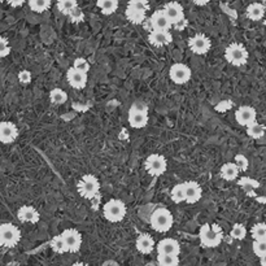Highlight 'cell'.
Segmentation results:
<instances>
[{
    "label": "cell",
    "mask_w": 266,
    "mask_h": 266,
    "mask_svg": "<svg viewBox=\"0 0 266 266\" xmlns=\"http://www.w3.org/2000/svg\"><path fill=\"white\" fill-rule=\"evenodd\" d=\"M135 247L136 250L139 251L143 255H148L153 251L155 248V240L152 238L149 234H140V235L136 238V242H135Z\"/></svg>",
    "instance_id": "obj_22"
},
{
    "label": "cell",
    "mask_w": 266,
    "mask_h": 266,
    "mask_svg": "<svg viewBox=\"0 0 266 266\" xmlns=\"http://www.w3.org/2000/svg\"><path fill=\"white\" fill-rule=\"evenodd\" d=\"M235 165L238 166L239 172H247L248 166H250V161L243 153H239V155L235 156Z\"/></svg>",
    "instance_id": "obj_36"
},
{
    "label": "cell",
    "mask_w": 266,
    "mask_h": 266,
    "mask_svg": "<svg viewBox=\"0 0 266 266\" xmlns=\"http://www.w3.org/2000/svg\"><path fill=\"white\" fill-rule=\"evenodd\" d=\"M10 54V46L7 38L0 37V58H7Z\"/></svg>",
    "instance_id": "obj_38"
},
{
    "label": "cell",
    "mask_w": 266,
    "mask_h": 266,
    "mask_svg": "<svg viewBox=\"0 0 266 266\" xmlns=\"http://www.w3.org/2000/svg\"><path fill=\"white\" fill-rule=\"evenodd\" d=\"M170 195H172V200L175 204H181L185 201V183H178L177 186H174Z\"/></svg>",
    "instance_id": "obj_31"
},
{
    "label": "cell",
    "mask_w": 266,
    "mask_h": 266,
    "mask_svg": "<svg viewBox=\"0 0 266 266\" xmlns=\"http://www.w3.org/2000/svg\"><path fill=\"white\" fill-rule=\"evenodd\" d=\"M79 195L84 199H94L100 191V182L99 179L92 174H86L81 178L77 185Z\"/></svg>",
    "instance_id": "obj_6"
},
{
    "label": "cell",
    "mask_w": 266,
    "mask_h": 266,
    "mask_svg": "<svg viewBox=\"0 0 266 266\" xmlns=\"http://www.w3.org/2000/svg\"><path fill=\"white\" fill-rule=\"evenodd\" d=\"M221 177H222L225 181L227 182H231V181H235L239 175V169L235 165V162H226L223 164L222 168H221V172H219Z\"/></svg>",
    "instance_id": "obj_23"
},
{
    "label": "cell",
    "mask_w": 266,
    "mask_h": 266,
    "mask_svg": "<svg viewBox=\"0 0 266 266\" xmlns=\"http://www.w3.org/2000/svg\"><path fill=\"white\" fill-rule=\"evenodd\" d=\"M199 239L205 248H216L223 239L222 229L218 225H202L199 230Z\"/></svg>",
    "instance_id": "obj_1"
},
{
    "label": "cell",
    "mask_w": 266,
    "mask_h": 266,
    "mask_svg": "<svg viewBox=\"0 0 266 266\" xmlns=\"http://www.w3.org/2000/svg\"><path fill=\"white\" fill-rule=\"evenodd\" d=\"M164 13L166 14L168 20L170 21L172 24V27L175 26L177 24H179L181 21L185 20V10H183V7L177 1H170V3H166L162 8Z\"/></svg>",
    "instance_id": "obj_13"
},
{
    "label": "cell",
    "mask_w": 266,
    "mask_h": 266,
    "mask_svg": "<svg viewBox=\"0 0 266 266\" xmlns=\"http://www.w3.org/2000/svg\"><path fill=\"white\" fill-rule=\"evenodd\" d=\"M261 5H263L264 9L266 10V0H261Z\"/></svg>",
    "instance_id": "obj_46"
},
{
    "label": "cell",
    "mask_w": 266,
    "mask_h": 266,
    "mask_svg": "<svg viewBox=\"0 0 266 266\" xmlns=\"http://www.w3.org/2000/svg\"><path fill=\"white\" fill-rule=\"evenodd\" d=\"M31 78H33V75H31L30 71L26 70V69H24V70H21L20 73H18V81L22 84L30 83Z\"/></svg>",
    "instance_id": "obj_41"
},
{
    "label": "cell",
    "mask_w": 266,
    "mask_h": 266,
    "mask_svg": "<svg viewBox=\"0 0 266 266\" xmlns=\"http://www.w3.org/2000/svg\"><path fill=\"white\" fill-rule=\"evenodd\" d=\"M260 265L261 266H266V255L260 257Z\"/></svg>",
    "instance_id": "obj_44"
},
{
    "label": "cell",
    "mask_w": 266,
    "mask_h": 266,
    "mask_svg": "<svg viewBox=\"0 0 266 266\" xmlns=\"http://www.w3.org/2000/svg\"><path fill=\"white\" fill-rule=\"evenodd\" d=\"M151 222L152 229L157 231V233H166L173 227L174 223V217L172 212L166 208H157L153 210L151 214Z\"/></svg>",
    "instance_id": "obj_2"
},
{
    "label": "cell",
    "mask_w": 266,
    "mask_h": 266,
    "mask_svg": "<svg viewBox=\"0 0 266 266\" xmlns=\"http://www.w3.org/2000/svg\"><path fill=\"white\" fill-rule=\"evenodd\" d=\"M266 10L261 5V3H252L247 7V17L252 21H260L263 20L265 16Z\"/></svg>",
    "instance_id": "obj_24"
},
{
    "label": "cell",
    "mask_w": 266,
    "mask_h": 266,
    "mask_svg": "<svg viewBox=\"0 0 266 266\" xmlns=\"http://www.w3.org/2000/svg\"><path fill=\"white\" fill-rule=\"evenodd\" d=\"M126 213H128V209H126L125 202L120 199L109 200L103 206V214H104L105 219L112 223L121 222L126 217Z\"/></svg>",
    "instance_id": "obj_4"
},
{
    "label": "cell",
    "mask_w": 266,
    "mask_h": 266,
    "mask_svg": "<svg viewBox=\"0 0 266 266\" xmlns=\"http://www.w3.org/2000/svg\"><path fill=\"white\" fill-rule=\"evenodd\" d=\"M78 7L77 0H58V8L61 13L69 16L71 10Z\"/></svg>",
    "instance_id": "obj_30"
},
{
    "label": "cell",
    "mask_w": 266,
    "mask_h": 266,
    "mask_svg": "<svg viewBox=\"0 0 266 266\" xmlns=\"http://www.w3.org/2000/svg\"><path fill=\"white\" fill-rule=\"evenodd\" d=\"M157 263L160 266H178L179 257L175 255H157Z\"/></svg>",
    "instance_id": "obj_32"
},
{
    "label": "cell",
    "mask_w": 266,
    "mask_h": 266,
    "mask_svg": "<svg viewBox=\"0 0 266 266\" xmlns=\"http://www.w3.org/2000/svg\"><path fill=\"white\" fill-rule=\"evenodd\" d=\"M71 266H88V265H87V264H84V263H75V264H73Z\"/></svg>",
    "instance_id": "obj_45"
},
{
    "label": "cell",
    "mask_w": 266,
    "mask_h": 266,
    "mask_svg": "<svg viewBox=\"0 0 266 266\" xmlns=\"http://www.w3.org/2000/svg\"><path fill=\"white\" fill-rule=\"evenodd\" d=\"M250 54L242 43H231L225 51V59L234 66H243L247 64Z\"/></svg>",
    "instance_id": "obj_5"
},
{
    "label": "cell",
    "mask_w": 266,
    "mask_h": 266,
    "mask_svg": "<svg viewBox=\"0 0 266 266\" xmlns=\"http://www.w3.org/2000/svg\"><path fill=\"white\" fill-rule=\"evenodd\" d=\"M192 71L189 66L183 63H175L170 66L169 77L175 84H185L191 79Z\"/></svg>",
    "instance_id": "obj_10"
},
{
    "label": "cell",
    "mask_w": 266,
    "mask_h": 266,
    "mask_svg": "<svg viewBox=\"0 0 266 266\" xmlns=\"http://www.w3.org/2000/svg\"><path fill=\"white\" fill-rule=\"evenodd\" d=\"M61 236L66 244L67 252L75 253L81 250L82 246V235L81 233L75 229H66L61 233Z\"/></svg>",
    "instance_id": "obj_12"
},
{
    "label": "cell",
    "mask_w": 266,
    "mask_h": 266,
    "mask_svg": "<svg viewBox=\"0 0 266 266\" xmlns=\"http://www.w3.org/2000/svg\"><path fill=\"white\" fill-rule=\"evenodd\" d=\"M148 109L144 104H134L129 111V124L133 129H143L148 124Z\"/></svg>",
    "instance_id": "obj_8"
},
{
    "label": "cell",
    "mask_w": 266,
    "mask_h": 266,
    "mask_svg": "<svg viewBox=\"0 0 266 266\" xmlns=\"http://www.w3.org/2000/svg\"><path fill=\"white\" fill-rule=\"evenodd\" d=\"M189 47L195 55H205L210 50V47H212V42H210V39L206 37L205 34L199 33L190 38Z\"/></svg>",
    "instance_id": "obj_11"
},
{
    "label": "cell",
    "mask_w": 266,
    "mask_h": 266,
    "mask_svg": "<svg viewBox=\"0 0 266 266\" xmlns=\"http://www.w3.org/2000/svg\"><path fill=\"white\" fill-rule=\"evenodd\" d=\"M253 252L257 257H261L264 255H266V239L261 240H255L252 244Z\"/></svg>",
    "instance_id": "obj_35"
},
{
    "label": "cell",
    "mask_w": 266,
    "mask_h": 266,
    "mask_svg": "<svg viewBox=\"0 0 266 266\" xmlns=\"http://www.w3.org/2000/svg\"><path fill=\"white\" fill-rule=\"evenodd\" d=\"M230 235L233 239L236 240H243L247 236V229L246 226L242 225V223H235L233 226V229L230 231Z\"/></svg>",
    "instance_id": "obj_34"
},
{
    "label": "cell",
    "mask_w": 266,
    "mask_h": 266,
    "mask_svg": "<svg viewBox=\"0 0 266 266\" xmlns=\"http://www.w3.org/2000/svg\"><path fill=\"white\" fill-rule=\"evenodd\" d=\"M202 189L198 182H186L185 183V201L189 204H196L201 199Z\"/></svg>",
    "instance_id": "obj_19"
},
{
    "label": "cell",
    "mask_w": 266,
    "mask_h": 266,
    "mask_svg": "<svg viewBox=\"0 0 266 266\" xmlns=\"http://www.w3.org/2000/svg\"><path fill=\"white\" fill-rule=\"evenodd\" d=\"M196 5H206L210 0H192Z\"/></svg>",
    "instance_id": "obj_43"
},
{
    "label": "cell",
    "mask_w": 266,
    "mask_h": 266,
    "mask_svg": "<svg viewBox=\"0 0 266 266\" xmlns=\"http://www.w3.org/2000/svg\"><path fill=\"white\" fill-rule=\"evenodd\" d=\"M29 7L33 12L43 13L51 7V0H29Z\"/></svg>",
    "instance_id": "obj_28"
},
{
    "label": "cell",
    "mask_w": 266,
    "mask_h": 266,
    "mask_svg": "<svg viewBox=\"0 0 266 266\" xmlns=\"http://www.w3.org/2000/svg\"><path fill=\"white\" fill-rule=\"evenodd\" d=\"M157 253L158 255H175V256H179L181 244L178 243V240L172 239V238H165V239L158 242Z\"/></svg>",
    "instance_id": "obj_18"
},
{
    "label": "cell",
    "mask_w": 266,
    "mask_h": 266,
    "mask_svg": "<svg viewBox=\"0 0 266 266\" xmlns=\"http://www.w3.org/2000/svg\"><path fill=\"white\" fill-rule=\"evenodd\" d=\"M239 185L242 186L243 189H246V191H250V189H257L260 183L257 181H253V179L244 177V178H242L239 181Z\"/></svg>",
    "instance_id": "obj_40"
},
{
    "label": "cell",
    "mask_w": 266,
    "mask_h": 266,
    "mask_svg": "<svg viewBox=\"0 0 266 266\" xmlns=\"http://www.w3.org/2000/svg\"><path fill=\"white\" fill-rule=\"evenodd\" d=\"M66 79L71 87L75 88V90H82V88L86 87V84H87V73L77 70V69L71 66L70 69L66 71Z\"/></svg>",
    "instance_id": "obj_16"
},
{
    "label": "cell",
    "mask_w": 266,
    "mask_h": 266,
    "mask_svg": "<svg viewBox=\"0 0 266 266\" xmlns=\"http://www.w3.org/2000/svg\"><path fill=\"white\" fill-rule=\"evenodd\" d=\"M149 25H151L152 30H170V27H172L170 21L168 20V17L162 9L156 10L155 13L152 14L149 18Z\"/></svg>",
    "instance_id": "obj_21"
},
{
    "label": "cell",
    "mask_w": 266,
    "mask_h": 266,
    "mask_svg": "<svg viewBox=\"0 0 266 266\" xmlns=\"http://www.w3.org/2000/svg\"><path fill=\"white\" fill-rule=\"evenodd\" d=\"M7 1L10 7H13V8L21 7V5L25 3V0H7Z\"/></svg>",
    "instance_id": "obj_42"
},
{
    "label": "cell",
    "mask_w": 266,
    "mask_h": 266,
    "mask_svg": "<svg viewBox=\"0 0 266 266\" xmlns=\"http://www.w3.org/2000/svg\"><path fill=\"white\" fill-rule=\"evenodd\" d=\"M50 246H51V248H52V251H55L56 253H60V255L67 252L66 244H65V242H64V239H63L61 234L60 235L54 236V238L51 239Z\"/></svg>",
    "instance_id": "obj_29"
},
{
    "label": "cell",
    "mask_w": 266,
    "mask_h": 266,
    "mask_svg": "<svg viewBox=\"0 0 266 266\" xmlns=\"http://www.w3.org/2000/svg\"><path fill=\"white\" fill-rule=\"evenodd\" d=\"M21 240L20 229L13 223L0 225V246L5 248H13Z\"/></svg>",
    "instance_id": "obj_7"
},
{
    "label": "cell",
    "mask_w": 266,
    "mask_h": 266,
    "mask_svg": "<svg viewBox=\"0 0 266 266\" xmlns=\"http://www.w3.org/2000/svg\"><path fill=\"white\" fill-rule=\"evenodd\" d=\"M251 234H252V238L255 240L266 239V223H256L251 230Z\"/></svg>",
    "instance_id": "obj_33"
},
{
    "label": "cell",
    "mask_w": 266,
    "mask_h": 266,
    "mask_svg": "<svg viewBox=\"0 0 266 266\" xmlns=\"http://www.w3.org/2000/svg\"><path fill=\"white\" fill-rule=\"evenodd\" d=\"M148 0H129L126 8V17L130 22L135 25H140L144 22V14L148 12Z\"/></svg>",
    "instance_id": "obj_3"
},
{
    "label": "cell",
    "mask_w": 266,
    "mask_h": 266,
    "mask_svg": "<svg viewBox=\"0 0 266 266\" xmlns=\"http://www.w3.org/2000/svg\"><path fill=\"white\" fill-rule=\"evenodd\" d=\"M3 1H4V0H0V4H1V3H3Z\"/></svg>",
    "instance_id": "obj_48"
},
{
    "label": "cell",
    "mask_w": 266,
    "mask_h": 266,
    "mask_svg": "<svg viewBox=\"0 0 266 266\" xmlns=\"http://www.w3.org/2000/svg\"><path fill=\"white\" fill-rule=\"evenodd\" d=\"M257 112L256 109L250 107V105H243L235 112V120L240 126H248L250 124L256 121Z\"/></svg>",
    "instance_id": "obj_15"
},
{
    "label": "cell",
    "mask_w": 266,
    "mask_h": 266,
    "mask_svg": "<svg viewBox=\"0 0 266 266\" xmlns=\"http://www.w3.org/2000/svg\"><path fill=\"white\" fill-rule=\"evenodd\" d=\"M73 67L79 71H83V73H88V70H90V67L91 66H90V63H88L86 59L77 58L74 60V63H73Z\"/></svg>",
    "instance_id": "obj_37"
},
{
    "label": "cell",
    "mask_w": 266,
    "mask_h": 266,
    "mask_svg": "<svg viewBox=\"0 0 266 266\" xmlns=\"http://www.w3.org/2000/svg\"><path fill=\"white\" fill-rule=\"evenodd\" d=\"M266 133V126L261 125L259 122H252L247 126V134L252 139H261Z\"/></svg>",
    "instance_id": "obj_26"
},
{
    "label": "cell",
    "mask_w": 266,
    "mask_h": 266,
    "mask_svg": "<svg viewBox=\"0 0 266 266\" xmlns=\"http://www.w3.org/2000/svg\"><path fill=\"white\" fill-rule=\"evenodd\" d=\"M264 25H265V26H266V20H265V21H264Z\"/></svg>",
    "instance_id": "obj_47"
},
{
    "label": "cell",
    "mask_w": 266,
    "mask_h": 266,
    "mask_svg": "<svg viewBox=\"0 0 266 266\" xmlns=\"http://www.w3.org/2000/svg\"><path fill=\"white\" fill-rule=\"evenodd\" d=\"M69 20L71 21V22H81V21L84 20V13L83 10L81 9L79 7L74 8V9L71 10L70 13H69Z\"/></svg>",
    "instance_id": "obj_39"
},
{
    "label": "cell",
    "mask_w": 266,
    "mask_h": 266,
    "mask_svg": "<svg viewBox=\"0 0 266 266\" xmlns=\"http://www.w3.org/2000/svg\"><path fill=\"white\" fill-rule=\"evenodd\" d=\"M96 5L101 10V13L111 16L118 9V0H98Z\"/></svg>",
    "instance_id": "obj_25"
},
{
    "label": "cell",
    "mask_w": 266,
    "mask_h": 266,
    "mask_svg": "<svg viewBox=\"0 0 266 266\" xmlns=\"http://www.w3.org/2000/svg\"><path fill=\"white\" fill-rule=\"evenodd\" d=\"M148 41L155 47H165L172 43L173 37L169 30H152L148 35Z\"/></svg>",
    "instance_id": "obj_20"
},
{
    "label": "cell",
    "mask_w": 266,
    "mask_h": 266,
    "mask_svg": "<svg viewBox=\"0 0 266 266\" xmlns=\"http://www.w3.org/2000/svg\"><path fill=\"white\" fill-rule=\"evenodd\" d=\"M18 138V129L13 122H0V143L10 144Z\"/></svg>",
    "instance_id": "obj_14"
},
{
    "label": "cell",
    "mask_w": 266,
    "mask_h": 266,
    "mask_svg": "<svg viewBox=\"0 0 266 266\" xmlns=\"http://www.w3.org/2000/svg\"><path fill=\"white\" fill-rule=\"evenodd\" d=\"M17 217L22 223H31V225H35L41 219V214L37 210V208H34L33 205L21 206L17 212Z\"/></svg>",
    "instance_id": "obj_17"
},
{
    "label": "cell",
    "mask_w": 266,
    "mask_h": 266,
    "mask_svg": "<svg viewBox=\"0 0 266 266\" xmlns=\"http://www.w3.org/2000/svg\"><path fill=\"white\" fill-rule=\"evenodd\" d=\"M50 100L54 105H63L66 103L67 94L61 88H54L50 92Z\"/></svg>",
    "instance_id": "obj_27"
},
{
    "label": "cell",
    "mask_w": 266,
    "mask_h": 266,
    "mask_svg": "<svg viewBox=\"0 0 266 266\" xmlns=\"http://www.w3.org/2000/svg\"><path fill=\"white\" fill-rule=\"evenodd\" d=\"M144 168L152 177H160V175H162L166 172L168 162H166V158L162 155L153 153V155H149L148 157L145 158Z\"/></svg>",
    "instance_id": "obj_9"
}]
</instances>
